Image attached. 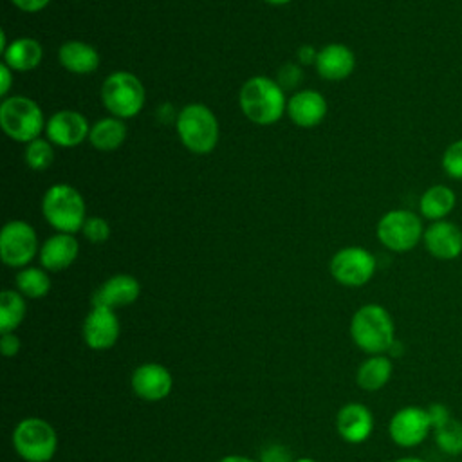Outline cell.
Listing matches in <instances>:
<instances>
[{
	"instance_id": "obj_1",
	"label": "cell",
	"mask_w": 462,
	"mask_h": 462,
	"mask_svg": "<svg viewBox=\"0 0 462 462\" xmlns=\"http://www.w3.org/2000/svg\"><path fill=\"white\" fill-rule=\"evenodd\" d=\"M240 112L258 126H271L287 114V96L269 76H251L238 92Z\"/></svg>"
},
{
	"instance_id": "obj_2",
	"label": "cell",
	"mask_w": 462,
	"mask_h": 462,
	"mask_svg": "<svg viewBox=\"0 0 462 462\" xmlns=\"http://www.w3.org/2000/svg\"><path fill=\"white\" fill-rule=\"evenodd\" d=\"M348 330L354 345L368 356L388 354L397 341L393 318L379 303L361 305L352 314Z\"/></svg>"
},
{
	"instance_id": "obj_3",
	"label": "cell",
	"mask_w": 462,
	"mask_h": 462,
	"mask_svg": "<svg viewBox=\"0 0 462 462\" xmlns=\"http://www.w3.org/2000/svg\"><path fill=\"white\" fill-rule=\"evenodd\" d=\"M175 130L182 146L195 155L211 153L220 137L218 119L204 103L184 105L177 114Z\"/></svg>"
},
{
	"instance_id": "obj_4",
	"label": "cell",
	"mask_w": 462,
	"mask_h": 462,
	"mask_svg": "<svg viewBox=\"0 0 462 462\" xmlns=\"http://www.w3.org/2000/svg\"><path fill=\"white\" fill-rule=\"evenodd\" d=\"M42 215L56 233L74 235L87 220V202L70 184H52L42 197Z\"/></svg>"
},
{
	"instance_id": "obj_5",
	"label": "cell",
	"mask_w": 462,
	"mask_h": 462,
	"mask_svg": "<svg viewBox=\"0 0 462 462\" xmlns=\"http://www.w3.org/2000/svg\"><path fill=\"white\" fill-rule=\"evenodd\" d=\"M0 126L11 141L27 144L42 137L47 119L34 99L27 96H7L0 103Z\"/></svg>"
},
{
	"instance_id": "obj_6",
	"label": "cell",
	"mask_w": 462,
	"mask_h": 462,
	"mask_svg": "<svg viewBox=\"0 0 462 462\" xmlns=\"http://www.w3.org/2000/svg\"><path fill=\"white\" fill-rule=\"evenodd\" d=\"M99 97L110 116L125 121L141 114L146 103V90L134 72L116 70L103 79Z\"/></svg>"
},
{
	"instance_id": "obj_7",
	"label": "cell",
	"mask_w": 462,
	"mask_h": 462,
	"mask_svg": "<svg viewBox=\"0 0 462 462\" xmlns=\"http://www.w3.org/2000/svg\"><path fill=\"white\" fill-rule=\"evenodd\" d=\"M11 442L25 462H51L58 451V433L42 417L22 419L13 430Z\"/></svg>"
},
{
	"instance_id": "obj_8",
	"label": "cell",
	"mask_w": 462,
	"mask_h": 462,
	"mask_svg": "<svg viewBox=\"0 0 462 462\" xmlns=\"http://www.w3.org/2000/svg\"><path fill=\"white\" fill-rule=\"evenodd\" d=\"M377 240L392 253H408L422 242V217L411 209H390L375 226Z\"/></svg>"
},
{
	"instance_id": "obj_9",
	"label": "cell",
	"mask_w": 462,
	"mask_h": 462,
	"mask_svg": "<svg viewBox=\"0 0 462 462\" xmlns=\"http://www.w3.org/2000/svg\"><path fill=\"white\" fill-rule=\"evenodd\" d=\"M40 253L36 229L25 220H9L0 231V258L7 267L23 269Z\"/></svg>"
},
{
	"instance_id": "obj_10",
	"label": "cell",
	"mask_w": 462,
	"mask_h": 462,
	"mask_svg": "<svg viewBox=\"0 0 462 462\" xmlns=\"http://www.w3.org/2000/svg\"><path fill=\"white\" fill-rule=\"evenodd\" d=\"M377 269L375 256L361 245H348L336 251L330 258L328 271L332 278L345 287L366 285Z\"/></svg>"
},
{
	"instance_id": "obj_11",
	"label": "cell",
	"mask_w": 462,
	"mask_h": 462,
	"mask_svg": "<svg viewBox=\"0 0 462 462\" xmlns=\"http://www.w3.org/2000/svg\"><path fill=\"white\" fill-rule=\"evenodd\" d=\"M433 431L428 410L422 406H404L388 422V435L399 448L411 449L420 446Z\"/></svg>"
},
{
	"instance_id": "obj_12",
	"label": "cell",
	"mask_w": 462,
	"mask_h": 462,
	"mask_svg": "<svg viewBox=\"0 0 462 462\" xmlns=\"http://www.w3.org/2000/svg\"><path fill=\"white\" fill-rule=\"evenodd\" d=\"M121 334V325L116 316V310L106 307H96L87 312L83 325H81V336L85 345L90 350H110Z\"/></svg>"
},
{
	"instance_id": "obj_13",
	"label": "cell",
	"mask_w": 462,
	"mask_h": 462,
	"mask_svg": "<svg viewBox=\"0 0 462 462\" xmlns=\"http://www.w3.org/2000/svg\"><path fill=\"white\" fill-rule=\"evenodd\" d=\"M88 119L72 108H61L47 119L45 137L60 148H74L88 139Z\"/></svg>"
},
{
	"instance_id": "obj_14",
	"label": "cell",
	"mask_w": 462,
	"mask_h": 462,
	"mask_svg": "<svg viewBox=\"0 0 462 462\" xmlns=\"http://www.w3.org/2000/svg\"><path fill=\"white\" fill-rule=\"evenodd\" d=\"M130 386L139 399L146 402H157L171 393L173 375L166 366L159 363H143L132 372Z\"/></svg>"
},
{
	"instance_id": "obj_15",
	"label": "cell",
	"mask_w": 462,
	"mask_h": 462,
	"mask_svg": "<svg viewBox=\"0 0 462 462\" xmlns=\"http://www.w3.org/2000/svg\"><path fill=\"white\" fill-rule=\"evenodd\" d=\"M422 244L430 256L442 262L455 260L462 254V229L448 218L430 222L424 227Z\"/></svg>"
},
{
	"instance_id": "obj_16",
	"label": "cell",
	"mask_w": 462,
	"mask_h": 462,
	"mask_svg": "<svg viewBox=\"0 0 462 462\" xmlns=\"http://www.w3.org/2000/svg\"><path fill=\"white\" fill-rule=\"evenodd\" d=\"M141 296V283L135 276L119 273L106 278L92 294V305L106 309H121L137 301Z\"/></svg>"
},
{
	"instance_id": "obj_17",
	"label": "cell",
	"mask_w": 462,
	"mask_h": 462,
	"mask_svg": "<svg viewBox=\"0 0 462 462\" xmlns=\"http://www.w3.org/2000/svg\"><path fill=\"white\" fill-rule=\"evenodd\" d=\"M327 112V99L314 88L298 90L287 99V116L300 128H314L321 125Z\"/></svg>"
},
{
	"instance_id": "obj_18",
	"label": "cell",
	"mask_w": 462,
	"mask_h": 462,
	"mask_svg": "<svg viewBox=\"0 0 462 462\" xmlns=\"http://www.w3.org/2000/svg\"><path fill=\"white\" fill-rule=\"evenodd\" d=\"M336 428L345 442L361 444L374 431V415L361 402H346L336 415Z\"/></svg>"
},
{
	"instance_id": "obj_19",
	"label": "cell",
	"mask_w": 462,
	"mask_h": 462,
	"mask_svg": "<svg viewBox=\"0 0 462 462\" xmlns=\"http://www.w3.org/2000/svg\"><path fill=\"white\" fill-rule=\"evenodd\" d=\"M79 254V244L74 235L54 233L42 245L38 253L40 265L49 273L69 269Z\"/></svg>"
},
{
	"instance_id": "obj_20",
	"label": "cell",
	"mask_w": 462,
	"mask_h": 462,
	"mask_svg": "<svg viewBox=\"0 0 462 462\" xmlns=\"http://www.w3.org/2000/svg\"><path fill=\"white\" fill-rule=\"evenodd\" d=\"M314 69L327 81H343L356 69V54L345 43H327L318 51Z\"/></svg>"
},
{
	"instance_id": "obj_21",
	"label": "cell",
	"mask_w": 462,
	"mask_h": 462,
	"mask_svg": "<svg viewBox=\"0 0 462 462\" xmlns=\"http://www.w3.org/2000/svg\"><path fill=\"white\" fill-rule=\"evenodd\" d=\"M58 61L67 72L76 76H85L99 69L101 56L97 49L87 42L67 40L58 49Z\"/></svg>"
},
{
	"instance_id": "obj_22",
	"label": "cell",
	"mask_w": 462,
	"mask_h": 462,
	"mask_svg": "<svg viewBox=\"0 0 462 462\" xmlns=\"http://www.w3.org/2000/svg\"><path fill=\"white\" fill-rule=\"evenodd\" d=\"M2 58L13 72H29L40 67L43 60V45L31 36L14 38L2 52Z\"/></svg>"
},
{
	"instance_id": "obj_23",
	"label": "cell",
	"mask_w": 462,
	"mask_h": 462,
	"mask_svg": "<svg viewBox=\"0 0 462 462\" xmlns=\"http://www.w3.org/2000/svg\"><path fill=\"white\" fill-rule=\"evenodd\" d=\"M457 206V195L448 184H433L419 197V215L430 222L444 220Z\"/></svg>"
},
{
	"instance_id": "obj_24",
	"label": "cell",
	"mask_w": 462,
	"mask_h": 462,
	"mask_svg": "<svg viewBox=\"0 0 462 462\" xmlns=\"http://www.w3.org/2000/svg\"><path fill=\"white\" fill-rule=\"evenodd\" d=\"M393 374L392 357L386 354L368 356L356 372V383L365 392H377L388 384Z\"/></svg>"
},
{
	"instance_id": "obj_25",
	"label": "cell",
	"mask_w": 462,
	"mask_h": 462,
	"mask_svg": "<svg viewBox=\"0 0 462 462\" xmlns=\"http://www.w3.org/2000/svg\"><path fill=\"white\" fill-rule=\"evenodd\" d=\"M128 135L126 123L119 117L106 116L90 125V134H88V143L97 150V152H116Z\"/></svg>"
},
{
	"instance_id": "obj_26",
	"label": "cell",
	"mask_w": 462,
	"mask_h": 462,
	"mask_svg": "<svg viewBox=\"0 0 462 462\" xmlns=\"http://www.w3.org/2000/svg\"><path fill=\"white\" fill-rule=\"evenodd\" d=\"M14 287L23 298H29V300L45 298L51 291L49 271H45L43 267H32V265L18 269L14 276Z\"/></svg>"
},
{
	"instance_id": "obj_27",
	"label": "cell",
	"mask_w": 462,
	"mask_h": 462,
	"mask_svg": "<svg viewBox=\"0 0 462 462\" xmlns=\"http://www.w3.org/2000/svg\"><path fill=\"white\" fill-rule=\"evenodd\" d=\"M27 298H23L16 289H4L0 292V334L14 332L27 312Z\"/></svg>"
},
{
	"instance_id": "obj_28",
	"label": "cell",
	"mask_w": 462,
	"mask_h": 462,
	"mask_svg": "<svg viewBox=\"0 0 462 462\" xmlns=\"http://www.w3.org/2000/svg\"><path fill=\"white\" fill-rule=\"evenodd\" d=\"M435 446L448 457L462 455V422L451 417L444 426L431 431Z\"/></svg>"
},
{
	"instance_id": "obj_29",
	"label": "cell",
	"mask_w": 462,
	"mask_h": 462,
	"mask_svg": "<svg viewBox=\"0 0 462 462\" xmlns=\"http://www.w3.org/2000/svg\"><path fill=\"white\" fill-rule=\"evenodd\" d=\"M54 159H56L54 144L47 137L45 139L38 137L25 144L23 162L27 164V168H31L34 171H45L52 166Z\"/></svg>"
},
{
	"instance_id": "obj_30",
	"label": "cell",
	"mask_w": 462,
	"mask_h": 462,
	"mask_svg": "<svg viewBox=\"0 0 462 462\" xmlns=\"http://www.w3.org/2000/svg\"><path fill=\"white\" fill-rule=\"evenodd\" d=\"M440 166L449 179L462 180V139H455L446 146Z\"/></svg>"
},
{
	"instance_id": "obj_31",
	"label": "cell",
	"mask_w": 462,
	"mask_h": 462,
	"mask_svg": "<svg viewBox=\"0 0 462 462\" xmlns=\"http://www.w3.org/2000/svg\"><path fill=\"white\" fill-rule=\"evenodd\" d=\"M81 233L90 244H105L112 235V227L103 217H87Z\"/></svg>"
},
{
	"instance_id": "obj_32",
	"label": "cell",
	"mask_w": 462,
	"mask_h": 462,
	"mask_svg": "<svg viewBox=\"0 0 462 462\" xmlns=\"http://www.w3.org/2000/svg\"><path fill=\"white\" fill-rule=\"evenodd\" d=\"M258 462H294V457L287 446L274 442L260 451Z\"/></svg>"
},
{
	"instance_id": "obj_33",
	"label": "cell",
	"mask_w": 462,
	"mask_h": 462,
	"mask_svg": "<svg viewBox=\"0 0 462 462\" xmlns=\"http://www.w3.org/2000/svg\"><path fill=\"white\" fill-rule=\"evenodd\" d=\"M301 74H303V70H301V65H298V63H285L280 70H278V83H280V87L285 90V88H292V87H296L298 83H300V79H301Z\"/></svg>"
},
{
	"instance_id": "obj_34",
	"label": "cell",
	"mask_w": 462,
	"mask_h": 462,
	"mask_svg": "<svg viewBox=\"0 0 462 462\" xmlns=\"http://www.w3.org/2000/svg\"><path fill=\"white\" fill-rule=\"evenodd\" d=\"M428 410V415H430V422H431V428L437 430L440 426H444L449 419H451V411L446 404L442 402H431L426 406Z\"/></svg>"
},
{
	"instance_id": "obj_35",
	"label": "cell",
	"mask_w": 462,
	"mask_h": 462,
	"mask_svg": "<svg viewBox=\"0 0 462 462\" xmlns=\"http://www.w3.org/2000/svg\"><path fill=\"white\" fill-rule=\"evenodd\" d=\"M20 337L14 332H7L0 336V352L4 357H14L20 352Z\"/></svg>"
},
{
	"instance_id": "obj_36",
	"label": "cell",
	"mask_w": 462,
	"mask_h": 462,
	"mask_svg": "<svg viewBox=\"0 0 462 462\" xmlns=\"http://www.w3.org/2000/svg\"><path fill=\"white\" fill-rule=\"evenodd\" d=\"M11 4L22 11V13H29V14H34V13H40L43 11L51 0H11Z\"/></svg>"
},
{
	"instance_id": "obj_37",
	"label": "cell",
	"mask_w": 462,
	"mask_h": 462,
	"mask_svg": "<svg viewBox=\"0 0 462 462\" xmlns=\"http://www.w3.org/2000/svg\"><path fill=\"white\" fill-rule=\"evenodd\" d=\"M318 60V49L314 45H300L296 51V63L301 67L314 65Z\"/></svg>"
},
{
	"instance_id": "obj_38",
	"label": "cell",
	"mask_w": 462,
	"mask_h": 462,
	"mask_svg": "<svg viewBox=\"0 0 462 462\" xmlns=\"http://www.w3.org/2000/svg\"><path fill=\"white\" fill-rule=\"evenodd\" d=\"M13 83H14V72L2 61L0 63V96L7 97Z\"/></svg>"
},
{
	"instance_id": "obj_39",
	"label": "cell",
	"mask_w": 462,
	"mask_h": 462,
	"mask_svg": "<svg viewBox=\"0 0 462 462\" xmlns=\"http://www.w3.org/2000/svg\"><path fill=\"white\" fill-rule=\"evenodd\" d=\"M218 462H258V460H254L251 457H244V455H226Z\"/></svg>"
},
{
	"instance_id": "obj_40",
	"label": "cell",
	"mask_w": 462,
	"mask_h": 462,
	"mask_svg": "<svg viewBox=\"0 0 462 462\" xmlns=\"http://www.w3.org/2000/svg\"><path fill=\"white\" fill-rule=\"evenodd\" d=\"M393 462H426V460L420 457H401V458H395Z\"/></svg>"
},
{
	"instance_id": "obj_41",
	"label": "cell",
	"mask_w": 462,
	"mask_h": 462,
	"mask_svg": "<svg viewBox=\"0 0 462 462\" xmlns=\"http://www.w3.org/2000/svg\"><path fill=\"white\" fill-rule=\"evenodd\" d=\"M265 4H271V5H287L289 2H292V0H263Z\"/></svg>"
},
{
	"instance_id": "obj_42",
	"label": "cell",
	"mask_w": 462,
	"mask_h": 462,
	"mask_svg": "<svg viewBox=\"0 0 462 462\" xmlns=\"http://www.w3.org/2000/svg\"><path fill=\"white\" fill-rule=\"evenodd\" d=\"M294 462H318V460L310 457H300V458H294Z\"/></svg>"
}]
</instances>
